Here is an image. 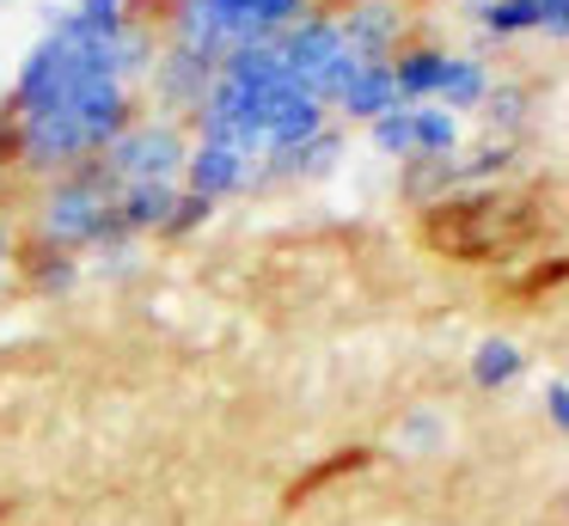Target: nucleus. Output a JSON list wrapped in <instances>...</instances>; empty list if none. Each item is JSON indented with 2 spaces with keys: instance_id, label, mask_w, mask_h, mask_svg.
Wrapping results in <instances>:
<instances>
[{
  "instance_id": "1",
  "label": "nucleus",
  "mask_w": 569,
  "mask_h": 526,
  "mask_svg": "<svg viewBox=\"0 0 569 526\" xmlns=\"http://www.w3.org/2000/svg\"><path fill=\"white\" fill-rule=\"evenodd\" d=\"M99 159L117 171V183H172L178 190L190 147H184V135H178L172 122H129Z\"/></svg>"
},
{
  "instance_id": "2",
  "label": "nucleus",
  "mask_w": 569,
  "mask_h": 526,
  "mask_svg": "<svg viewBox=\"0 0 569 526\" xmlns=\"http://www.w3.org/2000/svg\"><path fill=\"white\" fill-rule=\"evenodd\" d=\"M214 80H221V61L197 56V49H184V43L153 56V86H160V98L172 110H202V98L214 92Z\"/></svg>"
},
{
  "instance_id": "3",
  "label": "nucleus",
  "mask_w": 569,
  "mask_h": 526,
  "mask_svg": "<svg viewBox=\"0 0 569 526\" xmlns=\"http://www.w3.org/2000/svg\"><path fill=\"white\" fill-rule=\"evenodd\" d=\"M184 183L202 202H221V196H239L251 183V153L246 147H221V141H197L184 159Z\"/></svg>"
},
{
  "instance_id": "4",
  "label": "nucleus",
  "mask_w": 569,
  "mask_h": 526,
  "mask_svg": "<svg viewBox=\"0 0 569 526\" xmlns=\"http://www.w3.org/2000/svg\"><path fill=\"white\" fill-rule=\"evenodd\" d=\"M172 202H178L172 183H123V196H117V232H123V239L160 232L166 215H172Z\"/></svg>"
},
{
  "instance_id": "5",
  "label": "nucleus",
  "mask_w": 569,
  "mask_h": 526,
  "mask_svg": "<svg viewBox=\"0 0 569 526\" xmlns=\"http://www.w3.org/2000/svg\"><path fill=\"white\" fill-rule=\"evenodd\" d=\"M392 98H398L392 68H361L356 80H349V92H343V110H356V117H386Z\"/></svg>"
},
{
  "instance_id": "6",
  "label": "nucleus",
  "mask_w": 569,
  "mask_h": 526,
  "mask_svg": "<svg viewBox=\"0 0 569 526\" xmlns=\"http://www.w3.org/2000/svg\"><path fill=\"white\" fill-rule=\"evenodd\" d=\"M515 374H520V349H515V343H502V337L478 343V355H471V379H478V386H508Z\"/></svg>"
},
{
  "instance_id": "7",
  "label": "nucleus",
  "mask_w": 569,
  "mask_h": 526,
  "mask_svg": "<svg viewBox=\"0 0 569 526\" xmlns=\"http://www.w3.org/2000/svg\"><path fill=\"white\" fill-rule=\"evenodd\" d=\"M31 281H38L43 294H68V288L80 281V257H74V251H56V245H50V251H38Z\"/></svg>"
},
{
  "instance_id": "8",
  "label": "nucleus",
  "mask_w": 569,
  "mask_h": 526,
  "mask_svg": "<svg viewBox=\"0 0 569 526\" xmlns=\"http://www.w3.org/2000/svg\"><path fill=\"white\" fill-rule=\"evenodd\" d=\"M410 147L447 153V147H453V117H447V110H410Z\"/></svg>"
},
{
  "instance_id": "9",
  "label": "nucleus",
  "mask_w": 569,
  "mask_h": 526,
  "mask_svg": "<svg viewBox=\"0 0 569 526\" xmlns=\"http://www.w3.org/2000/svg\"><path fill=\"white\" fill-rule=\"evenodd\" d=\"M209 208H214V202H202V196L178 190V202H172V215H166V227H160V232H172V239H178V232H197L202 220H209Z\"/></svg>"
},
{
  "instance_id": "10",
  "label": "nucleus",
  "mask_w": 569,
  "mask_h": 526,
  "mask_svg": "<svg viewBox=\"0 0 569 526\" xmlns=\"http://www.w3.org/2000/svg\"><path fill=\"white\" fill-rule=\"evenodd\" d=\"M545 410H551V416H557V428L569 435V386H551V391H545Z\"/></svg>"
},
{
  "instance_id": "11",
  "label": "nucleus",
  "mask_w": 569,
  "mask_h": 526,
  "mask_svg": "<svg viewBox=\"0 0 569 526\" xmlns=\"http://www.w3.org/2000/svg\"><path fill=\"white\" fill-rule=\"evenodd\" d=\"M7 251H13V239H7V227H0V264H7Z\"/></svg>"
}]
</instances>
